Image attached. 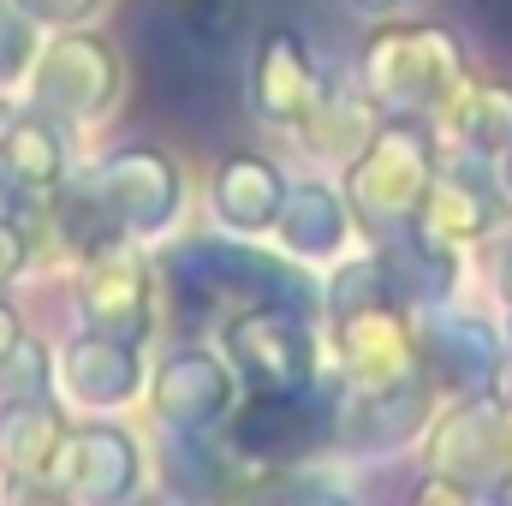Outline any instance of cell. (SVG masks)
I'll return each mask as SVG.
<instances>
[{
  "mask_svg": "<svg viewBox=\"0 0 512 506\" xmlns=\"http://www.w3.org/2000/svg\"><path fill=\"white\" fill-rule=\"evenodd\" d=\"M441 173V131L423 126V114H387L376 137L364 143V155L346 167V203H352V221L387 239L399 227L417 221L429 185Z\"/></svg>",
  "mask_w": 512,
  "mask_h": 506,
  "instance_id": "1",
  "label": "cell"
},
{
  "mask_svg": "<svg viewBox=\"0 0 512 506\" xmlns=\"http://www.w3.org/2000/svg\"><path fill=\"white\" fill-rule=\"evenodd\" d=\"M465 48L435 30V24H382L370 30L358 54V84L382 102V114H435L459 78H465Z\"/></svg>",
  "mask_w": 512,
  "mask_h": 506,
  "instance_id": "2",
  "label": "cell"
},
{
  "mask_svg": "<svg viewBox=\"0 0 512 506\" xmlns=\"http://www.w3.org/2000/svg\"><path fill=\"white\" fill-rule=\"evenodd\" d=\"M429 471L465 483L471 495H512V399L495 393H459L423 441Z\"/></svg>",
  "mask_w": 512,
  "mask_h": 506,
  "instance_id": "3",
  "label": "cell"
},
{
  "mask_svg": "<svg viewBox=\"0 0 512 506\" xmlns=\"http://www.w3.org/2000/svg\"><path fill=\"white\" fill-rule=\"evenodd\" d=\"M30 96H36V114H48L54 126H90L114 108L120 96V54L90 36V30H66L54 36L48 48H36L30 60Z\"/></svg>",
  "mask_w": 512,
  "mask_h": 506,
  "instance_id": "4",
  "label": "cell"
},
{
  "mask_svg": "<svg viewBox=\"0 0 512 506\" xmlns=\"http://www.w3.org/2000/svg\"><path fill=\"white\" fill-rule=\"evenodd\" d=\"M227 358L256 393H304L316 381V334L304 310L251 304L227 316Z\"/></svg>",
  "mask_w": 512,
  "mask_h": 506,
  "instance_id": "5",
  "label": "cell"
},
{
  "mask_svg": "<svg viewBox=\"0 0 512 506\" xmlns=\"http://www.w3.org/2000/svg\"><path fill=\"white\" fill-rule=\"evenodd\" d=\"M334 352H340L346 387H364V393L423 376L417 316L405 304H393V298L358 304V310H334Z\"/></svg>",
  "mask_w": 512,
  "mask_h": 506,
  "instance_id": "6",
  "label": "cell"
},
{
  "mask_svg": "<svg viewBox=\"0 0 512 506\" xmlns=\"http://www.w3.org/2000/svg\"><path fill=\"white\" fill-rule=\"evenodd\" d=\"M507 221H512V203H507V185H501L495 161L459 155V161H447L435 173V185H429V197H423L411 227L441 239V245H453V251H471V245L495 239Z\"/></svg>",
  "mask_w": 512,
  "mask_h": 506,
  "instance_id": "7",
  "label": "cell"
},
{
  "mask_svg": "<svg viewBox=\"0 0 512 506\" xmlns=\"http://www.w3.org/2000/svg\"><path fill=\"white\" fill-rule=\"evenodd\" d=\"M78 304L90 334L143 346L149 340V262L137 256L131 233H108L96 239L84 262H78Z\"/></svg>",
  "mask_w": 512,
  "mask_h": 506,
  "instance_id": "8",
  "label": "cell"
},
{
  "mask_svg": "<svg viewBox=\"0 0 512 506\" xmlns=\"http://www.w3.org/2000/svg\"><path fill=\"white\" fill-rule=\"evenodd\" d=\"M90 203L102 209L108 233H161L173 215H179V173L161 149H120L108 155L90 179H84Z\"/></svg>",
  "mask_w": 512,
  "mask_h": 506,
  "instance_id": "9",
  "label": "cell"
},
{
  "mask_svg": "<svg viewBox=\"0 0 512 506\" xmlns=\"http://www.w3.org/2000/svg\"><path fill=\"white\" fill-rule=\"evenodd\" d=\"M417 340H423V370L441 393H495L507 376L512 352L501 340V328L489 316H465V310H429L417 322Z\"/></svg>",
  "mask_w": 512,
  "mask_h": 506,
  "instance_id": "10",
  "label": "cell"
},
{
  "mask_svg": "<svg viewBox=\"0 0 512 506\" xmlns=\"http://www.w3.org/2000/svg\"><path fill=\"white\" fill-rule=\"evenodd\" d=\"M435 393L441 387L429 381V370L417 381H399V387H376V393L352 387L346 411H334V423H328V441H340L352 453H393V447H405L411 435L429 429Z\"/></svg>",
  "mask_w": 512,
  "mask_h": 506,
  "instance_id": "11",
  "label": "cell"
},
{
  "mask_svg": "<svg viewBox=\"0 0 512 506\" xmlns=\"http://www.w3.org/2000/svg\"><path fill=\"white\" fill-rule=\"evenodd\" d=\"M48 483L60 495H78V501H120L131 483H137V447H131L120 429H108V423L66 429Z\"/></svg>",
  "mask_w": 512,
  "mask_h": 506,
  "instance_id": "12",
  "label": "cell"
},
{
  "mask_svg": "<svg viewBox=\"0 0 512 506\" xmlns=\"http://www.w3.org/2000/svg\"><path fill=\"white\" fill-rule=\"evenodd\" d=\"M322 84H328V78L316 72V60H310V48H304L298 30L274 24V30L256 42L251 96H256V114H262V120H274V126H298V120L316 108Z\"/></svg>",
  "mask_w": 512,
  "mask_h": 506,
  "instance_id": "13",
  "label": "cell"
},
{
  "mask_svg": "<svg viewBox=\"0 0 512 506\" xmlns=\"http://www.w3.org/2000/svg\"><path fill=\"white\" fill-rule=\"evenodd\" d=\"M376 262H382V274H387V298L405 304L411 316L441 310L453 298V286H459V251L441 245V239H429V233H417V227L387 233Z\"/></svg>",
  "mask_w": 512,
  "mask_h": 506,
  "instance_id": "14",
  "label": "cell"
},
{
  "mask_svg": "<svg viewBox=\"0 0 512 506\" xmlns=\"http://www.w3.org/2000/svg\"><path fill=\"white\" fill-rule=\"evenodd\" d=\"M149 399H155V411H161L173 429H203V423H215V417L233 405V364L209 358L203 346H179V352H167V364L155 370Z\"/></svg>",
  "mask_w": 512,
  "mask_h": 506,
  "instance_id": "15",
  "label": "cell"
},
{
  "mask_svg": "<svg viewBox=\"0 0 512 506\" xmlns=\"http://www.w3.org/2000/svg\"><path fill=\"white\" fill-rule=\"evenodd\" d=\"M435 126L459 155L501 161L512 149V78H471L465 72L459 90L435 108Z\"/></svg>",
  "mask_w": 512,
  "mask_h": 506,
  "instance_id": "16",
  "label": "cell"
},
{
  "mask_svg": "<svg viewBox=\"0 0 512 506\" xmlns=\"http://www.w3.org/2000/svg\"><path fill=\"white\" fill-rule=\"evenodd\" d=\"M382 102L352 78V84H322V96H316V108L298 120V137H304V149L316 155V161H328V167H352L358 155H364V143L376 137L382 126Z\"/></svg>",
  "mask_w": 512,
  "mask_h": 506,
  "instance_id": "17",
  "label": "cell"
},
{
  "mask_svg": "<svg viewBox=\"0 0 512 506\" xmlns=\"http://www.w3.org/2000/svg\"><path fill=\"white\" fill-rule=\"evenodd\" d=\"M322 435L328 429H316V417L298 405V393H256L251 405L233 411V429H227V441L245 465H286V459L310 453Z\"/></svg>",
  "mask_w": 512,
  "mask_h": 506,
  "instance_id": "18",
  "label": "cell"
},
{
  "mask_svg": "<svg viewBox=\"0 0 512 506\" xmlns=\"http://www.w3.org/2000/svg\"><path fill=\"white\" fill-rule=\"evenodd\" d=\"M66 429L72 423L42 393L36 399H6V411H0V471L12 483H48Z\"/></svg>",
  "mask_w": 512,
  "mask_h": 506,
  "instance_id": "19",
  "label": "cell"
},
{
  "mask_svg": "<svg viewBox=\"0 0 512 506\" xmlns=\"http://www.w3.org/2000/svg\"><path fill=\"white\" fill-rule=\"evenodd\" d=\"M286 179L274 161L262 155H227L221 173H215V215L227 233H268L280 221V203H286Z\"/></svg>",
  "mask_w": 512,
  "mask_h": 506,
  "instance_id": "20",
  "label": "cell"
},
{
  "mask_svg": "<svg viewBox=\"0 0 512 506\" xmlns=\"http://www.w3.org/2000/svg\"><path fill=\"white\" fill-rule=\"evenodd\" d=\"M0 179L12 191H30V197H54L66 191V149L54 137L48 114H18L0 131Z\"/></svg>",
  "mask_w": 512,
  "mask_h": 506,
  "instance_id": "21",
  "label": "cell"
},
{
  "mask_svg": "<svg viewBox=\"0 0 512 506\" xmlns=\"http://www.w3.org/2000/svg\"><path fill=\"white\" fill-rule=\"evenodd\" d=\"M280 239L286 251L304 256V262H328L346 245V227H352V203H340L328 185H292L286 203H280Z\"/></svg>",
  "mask_w": 512,
  "mask_h": 506,
  "instance_id": "22",
  "label": "cell"
},
{
  "mask_svg": "<svg viewBox=\"0 0 512 506\" xmlns=\"http://www.w3.org/2000/svg\"><path fill=\"white\" fill-rule=\"evenodd\" d=\"M66 381H72V393L90 411L126 405L131 393H137V346L108 340V334H90V340H78L66 352Z\"/></svg>",
  "mask_w": 512,
  "mask_h": 506,
  "instance_id": "23",
  "label": "cell"
},
{
  "mask_svg": "<svg viewBox=\"0 0 512 506\" xmlns=\"http://www.w3.org/2000/svg\"><path fill=\"white\" fill-rule=\"evenodd\" d=\"M48 387V352L36 340H18L0 358V399H36Z\"/></svg>",
  "mask_w": 512,
  "mask_h": 506,
  "instance_id": "24",
  "label": "cell"
},
{
  "mask_svg": "<svg viewBox=\"0 0 512 506\" xmlns=\"http://www.w3.org/2000/svg\"><path fill=\"white\" fill-rule=\"evenodd\" d=\"M179 18L209 48H227L239 36V0H179Z\"/></svg>",
  "mask_w": 512,
  "mask_h": 506,
  "instance_id": "25",
  "label": "cell"
},
{
  "mask_svg": "<svg viewBox=\"0 0 512 506\" xmlns=\"http://www.w3.org/2000/svg\"><path fill=\"white\" fill-rule=\"evenodd\" d=\"M30 30L36 24L18 6H0V84L18 78V72H30V60H36V36Z\"/></svg>",
  "mask_w": 512,
  "mask_h": 506,
  "instance_id": "26",
  "label": "cell"
},
{
  "mask_svg": "<svg viewBox=\"0 0 512 506\" xmlns=\"http://www.w3.org/2000/svg\"><path fill=\"white\" fill-rule=\"evenodd\" d=\"M36 30H72V24H84L102 0H12Z\"/></svg>",
  "mask_w": 512,
  "mask_h": 506,
  "instance_id": "27",
  "label": "cell"
},
{
  "mask_svg": "<svg viewBox=\"0 0 512 506\" xmlns=\"http://www.w3.org/2000/svg\"><path fill=\"white\" fill-rule=\"evenodd\" d=\"M24 262H30V233H24L18 221H0V286H6Z\"/></svg>",
  "mask_w": 512,
  "mask_h": 506,
  "instance_id": "28",
  "label": "cell"
},
{
  "mask_svg": "<svg viewBox=\"0 0 512 506\" xmlns=\"http://www.w3.org/2000/svg\"><path fill=\"white\" fill-rule=\"evenodd\" d=\"M18 340H24V322H18V310H12V304L0 298V358H6V352H12Z\"/></svg>",
  "mask_w": 512,
  "mask_h": 506,
  "instance_id": "29",
  "label": "cell"
},
{
  "mask_svg": "<svg viewBox=\"0 0 512 506\" xmlns=\"http://www.w3.org/2000/svg\"><path fill=\"white\" fill-rule=\"evenodd\" d=\"M495 286H501V304H507V316H512V245L501 251V274H495Z\"/></svg>",
  "mask_w": 512,
  "mask_h": 506,
  "instance_id": "30",
  "label": "cell"
},
{
  "mask_svg": "<svg viewBox=\"0 0 512 506\" xmlns=\"http://www.w3.org/2000/svg\"><path fill=\"white\" fill-rule=\"evenodd\" d=\"M352 6H364V12H393V6H411V0H352Z\"/></svg>",
  "mask_w": 512,
  "mask_h": 506,
  "instance_id": "31",
  "label": "cell"
},
{
  "mask_svg": "<svg viewBox=\"0 0 512 506\" xmlns=\"http://www.w3.org/2000/svg\"><path fill=\"white\" fill-rule=\"evenodd\" d=\"M495 173H501V185H507V203H512V149L495 161Z\"/></svg>",
  "mask_w": 512,
  "mask_h": 506,
  "instance_id": "32",
  "label": "cell"
},
{
  "mask_svg": "<svg viewBox=\"0 0 512 506\" xmlns=\"http://www.w3.org/2000/svg\"><path fill=\"white\" fill-rule=\"evenodd\" d=\"M501 393H507V399H512V364H507V376H501Z\"/></svg>",
  "mask_w": 512,
  "mask_h": 506,
  "instance_id": "33",
  "label": "cell"
},
{
  "mask_svg": "<svg viewBox=\"0 0 512 506\" xmlns=\"http://www.w3.org/2000/svg\"><path fill=\"white\" fill-rule=\"evenodd\" d=\"M6 120H12V114H6V108H0V131H6Z\"/></svg>",
  "mask_w": 512,
  "mask_h": 506,
  "instance_id": "34",
  "label": "cell"
}]
</instances>
